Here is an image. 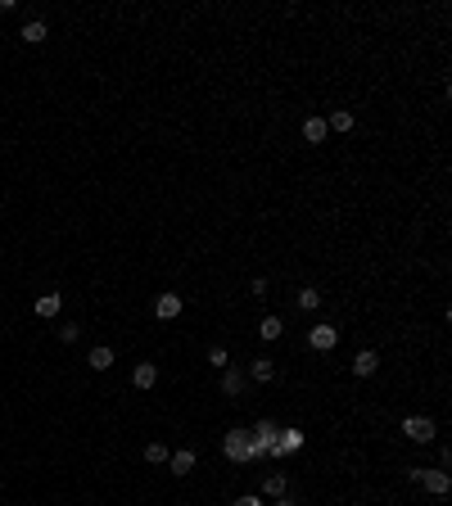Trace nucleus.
I'll list each match as a JSON object with an SVG mask.
<instances>
[{
	"label": "nucleus",
	"mask_w": 452,
	"mask_h": 506,
	"mask_svg": "<svg viewBox=\"0 0 452 506\" xmlns=\"http://www.w3.org/2000/svg\"><path fill=\"white\" fill-rule=\"evenodd\" d=\"M276 434H280V425L262 416L258 425L249 430V461H262V457H271V448H276Z\"/></svg>",
	"instance_id": "obj_1"
},
{
	"label": "nucleus",
	"mask_w": 452,
	"mask_h": 506,
	"mask_svg": "<svg viewBox=\"0 0 452 506\" xmlns=\"http://www.w3.org/2000/svg\"><path fill=\"white\" fill-rule=\"evenodd\" d=\"M299 448H303V430H280V434H276V448H271V457L280 461V457L299 452Z\"/></svg>",
	"instance_id": "obj_7"
},
{
	"label": "nucleus",
	"mask_w": 452,
	"mask_h": 506,
	"mask_svg": "<svg viewBox=\"0 0 452 506\" xmlns=\"http://www.w3.org/2000/svg\"><path fill=\"white\" fill-rule=\"evenodd\" d=\"M45 36H50V27H45L41 19H27V23H23V41H27V45H41Z\"/></svg>",
	"instance_id": "obj_14"
},
{
	"label": "nucleus",
	"mask_w": 452,
	"mask_h": 506,
	"mask_svg": "<svg viewBox=\"0 0 452 506\" xmlns=\"http://www.w3.org/2000/svg\"><path fill=\"white\" fill-rule=\"evenodd\" d=\"M308 344H313L317 353H330V348L339 344V330H335V325H313V330H308Z\"/></svg>",
	"instance_id": "obj_6"
},
{
	"label": "nucleus",
	"mask_w": 452,
	"mask_h": 506,
	"mask_svg": "<svg viewBox=\"0 0 452 506\" xmlns=\"http://www.w3.org/2000/svg\"><path fill=\"white\" fill-rule=\"evenodd\" d=\"M77 334H82V325H59V339H64V344H73V339H77Z\"/></svg>",
	"instance_id": "obj_23"
},
{
	"label": "nucleus",
	"mask_w": 452,
	"mask_h": 506,
	"mask_svg": "<svg viewBox=\"0 0 452 506\" xmlns=\"http://www.w3.org/2000/svg\"><path fill=\"white\" fill-rule=\"evenodd\" d=\"M181 308H185L181 294H177V290H163L159 303H154V317H159V321H177V317H181Z\"/></svg>",
	"instance_id": "obj_5"
},
{
	"label": "nucleus",
	"mask_w": 452,
	"mask_h": 506,
	"mask_svg": "<svg viewBox=\"0 0 452 506\" xmlns=\"http://www.w3.org/2000/svg\"><path fill=\"white\" fill-rule=\"evenodd\" d=\"M326 136H330V131H326V118H308V122H303V140H308V145H321Z\"/></svg>",
	"instance_id": "obj_16"
},
{
	"label": "nucleus",
	"mask_w": 452,
	"mask_h": 506,
	"mask_svg": "<svg viewBox=\"0 0 452 506\" xmlns=\"http://www.w3.org/2000/svg\"><path fill=\"white\" fill-rule=\"evenodd\" d=\"M416 484L425 488L430 497H448V493H452V474H448V470H420Z\"/></svg>",
	"instance_id": "obj_3"
},
{
	"label": "nucleus",
	"mask_w": 452,
	"mask_h": 506,
	"mask_svg": "<svg viewBox=\"0 0 452 506\" xmlns=\"http://www.w3.org/2000/svg\"><path fill=\"white\" fill-rule=\"evenodd\" d=\"M403 434H407L411 443H434L439 425H434L430 416H407V420H403Z\"/></svg>",
	"instance_id": "obj_2"
},
{
	"label": "nucleus",
	"mask_w": 452,
	"mask_h": 506,
	"mask_svg": "<svg viewBox=\"0 0 452 506\" xmlns=\"http://www.w3.org/2000/svg\"><path fill=\"white\" fill-rule=\"evenodd\" d=\"M321 308V290H299V312H317Z\"/></svg>",
	"instance_id": "obj_20"
},
{
	"label": "nucleus",
	"mask_w": 452,
	"mask_h": 506,
	"mask_svg": "<svg viewBox=\"0 0 452 506\" xmlns=\"http://www.w3.org/2000/svg\"><path fill=\"white\" fill-rule=\"evenodd\" d=\"M222 393H226V398H236V393H245V371L226 367V371H222Z\"/></svg>",
	"instance_id": "obj_12"
},
{
	"label": "nucleus",
	"mask_w": 452,
	"mask_h": 506,
	"mask_svg": "<svg viewBox=\"0 0 452 506\" xmlns=\"http://www.w3.org/2000/svg\"><path fill=\"white\" fill-rule=\"evenodd\" d=\"M131 384H136V389H154V384H159V367H154V362H136Z\"/></svg>",
	"instance_id": "obj_10"
},
{
	"label": "nucleus",
	"mask_w": 452,
	"mask_h": 506,
	"mask_svg": "<svg viewBox=\"0 0 452 506\" xmlns=\"http://www.w3.org/2000/svg\"><path fill=\"white\" fill-rule=\"evenodd\" d=\"M326 131H339V136L353 131V113H348V108H335L330 118H326Z\"/></svg>",
	"instance_id": "obj_18"
},
{
	"label": "nucleus",
	"mask_w": 452,
	"mask_h": 506,
	"mask_svg": "<svg viewBox=\"0 0 452 506\" xmlns=\"http://www.w3.org/2000/svg\"><path fill=\"white\" fill-rule=\"evenodd\" d=\"M222 452L231 457V461H249V430H226Z\"/></svg>",
	"instance_id": "obj_4"
},
{
	"label": "nucleus",
	"mask_w": 452,
	"mask_h": 506,
	"mask_svg": "<svg viewBox=\"0 0 452 506\" xmlns=\"http://www.w3.org/2000/svg\"><path fill=\"white\" fill-rule=\"evenodd\" d=\"M249 376L258 380V384H267V380H276V362H271V357H253V362H249Z\"/></svg>",
	"instance_id": "obj_11"
},
{
	"label": "nucleus",
	"mask_w": 452,
	"mask_h": 506,
	"mask_svg": "<svg viewBox=\"0 0 452 506\" xmlns=\"http://www.w3.org/2000/svg\"><path fill=\"white\" fill-rule=\"evenodd\" d=\"M276 506H299V502H294V497H276Z\"/></svg>",
	"instance_id": "obj_25"
},
{
	"label": "nucleus",
	"mask_w": 452,
	"mask_h": 506,
	"mask_svg": "<svg viewBox=\"0 0 452 506\" xmlns=\"http://www.w3.org/2000/svg\"><path fill=\"white\" fill-rule=\"evenodd\" d=\"M280 334H285V321H280V317H262L258 321V339L271 344V339H280Z\"/></svg>",
	"instance_id": "obj_17"
},
{
	"label": "nucleus",
	"mask_w": 452,
	"mask_h": 506,
	"mask_svg": "<svg viewBox=\"0 0 452 506\" xmlns=\"http://www.w3.org/2000/svg\"><path fill=\"white\" fill-rule=\"evenodd\" d=\"M59 308H64V294H41V299H36V317H59Z\"/></svg>",
	"instance_id": "obj_15"
},
{
	"label": "nucleus",
	"mask_w": 452,
	"mask_h": 506,
	"mask_svg": "<svg viewBox=\"0 0 452 506\" xmlns=\"http://www.w3.org/2000/svg\"><path fill=\"white\" fill-rule=\"evenodd\" d=\"M87 362H91V371H109V367H113V348H109V344H95V348L87 353Z\"/></svg>",
	"instance_id": "obj_13"
},
{
	"label": "nucleus",
	"mask_w": 452,
	"mask_h": 506,
	"mask_svg": "<svg viewBox=\"0 0 452 506\" xmlns=\"http://www.w3.org/2000/svg\"><path fill=\"white\" fill-rule=\"evenodd\" d=\"M376 371H380V357L371 353V348H362V353L353 357V376H357V380H366V376H376Z\"/></svg>",
	"instance_id": "obj_9"
},
{
	"label": "nucleus",
	"mask_w": 452,
	"mask_h": 506,
	"mask_svg": "<svg viewBox=\"0 0 452 506\" xmlns=\"http://www.w3.org/2000/svg\"><path fill=\"white\" fill-rule=\"evenodd\" d=\"M236 506H262V497H258V493H249V497H240Z\"/></svg>",
	"instance_id": "obj_24"
},
{
	"label": "nucleus",
	"mask_w": 452,
	"mask_h": 506,
	"mask_svg": "<svg viewBox=\"0 0 452 506\" xmlns=\"http://www.w3.org/2000/svg\"><path fill=\"white\" fill-rule=\"evenodd\" d=\"M208 367H217V371H226V367H231V353H226V348H222V344H213V348H208Z\"/></svg>",
	"instance_id": "obj_21"
},
{
	"label": "nucleus",
	"mask_w": 452,
	"mask_h": 506,
	"mask_svg": "<svg viewBox=\"0 0 452 506\" xmlns=\"http://www.w3.org/2000/svg\"><path fill=\"white\" fill-rule=\"evenodd\" d=\"M194 461H199V457H194L190 448H177V452L168 457V465H172V474H177V479H185V474L194 470Z\"/></svg>",
	"instance_id": "obj_8"
},
{
	"label": "nucleus",
	"mask_w": 452,
	"mask_h": 506,
	"mask_svg": "<svg viewBox=\"0 0 452 506\" xmlns=\"http://www.w3.org/2000/svg\"><path fill=\"white\" fill-rule=\"evenodd\" d=\"M168 457H172V452H168L163 443H150V448H145V461H150V465H168Z\"/></svg>",
	"instance_id": "obj_22"
},
{
	"label": "nucleus",
	"mask_w": 452,
	"mask_h": 506,
	"mask_svg": "<svg viewBox=\"0 0 452 506\" xmlns=\"http://www.w3.org/2000/svg\"><path fill=\"white\" fill-rule=\"evenodd\" d=\"M285 488H290V479H285V474H267V479H262V497H271V502H276V497H285Z\"/></svg>",
	"instance_id": "obj_19"
}]
</instances>
